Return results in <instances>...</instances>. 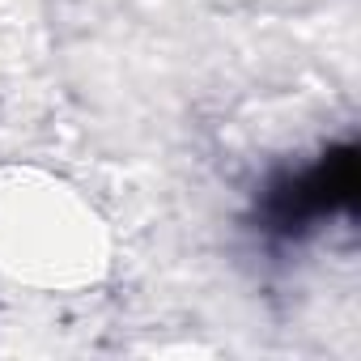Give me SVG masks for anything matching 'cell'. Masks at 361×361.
<instances>
[{
  "label": "cell",
  "instance_id": "1",
  "mask_svg": "<svg viewBox=\"0 0 361 361\" xmlns=\"http://www.w3.org/2000/svg\"><path fill=\"white\" fill-rule=\"evenodd\" d=\"M361 188V157L357 145H331L314 166L285 170L259 196V230L272 238H302L319 217L353 209Z\"/></svg>",
  "mask_w": 361,
  "mask_h": 361
}]
</instances>
